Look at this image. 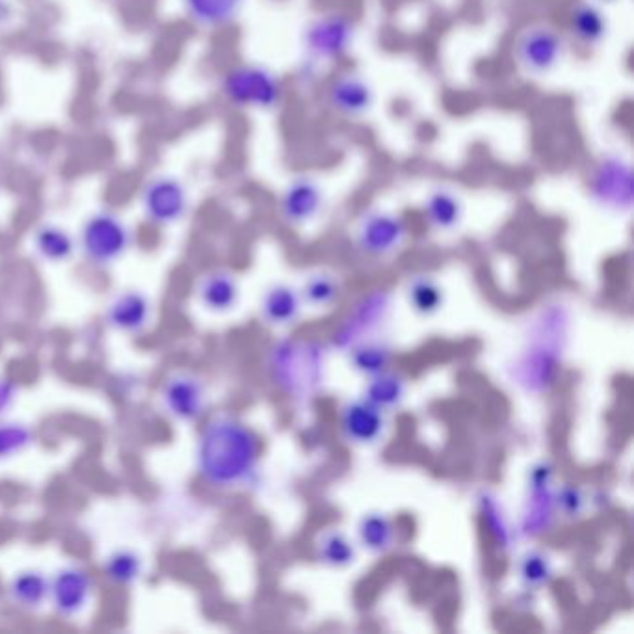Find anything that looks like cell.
Here are the masks:
<instances>
[{"mask_svg": "<svg viewBox=\"0 0 634 634\" xmlns=\"http://www.w3.org/2000/svg\"><path fill=\"white\" fill-rule=\"evenodd\" d=\"M259 458V437L235 416L212 419L199 437V474L214 488L246 484L256 477Z\"/></svg>", "mask_w": 634, "mask_h": 634, "instance_id": "6da1fadb", "label": "cell"}, {"mask_svg": "<svg viewBox=\"0 0 634 634\" xmlns=\"http://www.w3.org/2000/svg\"><path fill=\"white\" fill-rule=\"evenodd\" d=\"M270 376L286 397L307 400L315 397L326 379V349L307 339L280 341L270 352Z\"/></svg>", "mask_w": 634, "mask_h": 634, "instance_id": "7a4b0ae2", "label": "cell"}, {"mask_svg": "<svg viewBox=\"0 0 634 634\" xmlns=\"http://www.w3.org/2000/svg\"><path fill=\"white\" fill-rule=\"evenodd\" d=\"M220 90L230 105L257 113H275L286 92L274 69L254 62L238 63L225 71Z\"/></svg>", "mask_w": 634, "mask_h": 634, "instance_id": "3957f363", "label": "cell"}, {"mask_svg": "<svg viewBox=\"0 0 634 634\" xmlns=\"http://www.w3.org/2000/svg\"><path fill=\"white\" fill-rule=\"evenodd\" d=\"M591 203L604 212L627 214L633 209V162L622 151H604L591 164L586 180Z\"/></svg>", "mask_w": 634, "mask_h": 634, "instance_id": "277c9868", "label": "cell"}, {"mask_svg": "<svg viewBox=\"0 0 634 634\" xmlns=\"http://www.w3.org/2000/svg\"><path fill=\"white\" fill-rule=\"evenodd\" d=\"M566 34L545 21H536L517 32L512 57L527 77L553 75L566 57Z\"/></svg>", "mask_w": 634, "mask_h": 634, "instance_id": "5b68a950", "label": "cell"}, {"mask_svg": "<svg viewBox=\"0 0 634 634\" xmlns=\"http://www.w3.org/2000/svg\"><path fill=\"white\" fill-rule=\"evenodd\" d=\"M357 26L355 21L344 12H326L313 17L302 32V49L307 62H339L349 57L354 47Z\"/></svg>", "mask_w": 634, "mask_h": 634, "instance_id": "8992f818", "label": "cell"}, {"mask_svg": "<svg viewBox=\"0 0 634 634\" xmlns=\"http://www.w3.org/2000/svg\"><path fill=\"white\" fill-rule=\"evenodd\" d=\"M131 240L129 225L119 214L106 209L87 216L79 237L82 254L95 267H110L119 261L131 246Z\"/></svg>", "mask_w": 634, "mask_h": 634, "instance_id": "52a82bcc", "label": "cell"}, {"mask_svg": "<svg viewBox=\"0 0 634 634\" xmlns=\"http://www.w3.org/2000/svg\"><path fill=\"white\" fill-rule=\"evenodd\" d=\"M408 222L397 212L373 209L365 212L355 227V244L368 257H387L408 240Z\"/></svg>", "mask_w": 634, "mask_h": 634, "instance_id": "ba28073f", "label": "cell"}, {"mask_svg": "<svg viewBox=\"0 0 634 634\" xmlns=\"http://www.w3.org/2000/svg\"><path fill=\"white\" fill-rule=\"evenodd\" d=\"M143 216L151 224L169 227L187 216L190 207L188 188L174 175H156L142 190Z\"/></svg>", "mask_w": 634, "mask_h": 634, "instance_id": "9c48e42d", "label": "cell"}, {"mask_svg": "<svg viewBox=\"0 0 634 634\" xmlns=\"http://www.w3.org/2000/svg\"><path fill=\"white\" fill-rule=\"evenodd\" d=\"M392 298L386 291H374L363 296L352 307L349 317L342 320L339 330L333 333V347L350 350L355 342L371 339L374 331L381 328L391 315Z\"/></svg>", "mask_w": 634, "mask_h": 634, "instance_id": "30bf717a", "label": "cell"}, {"mask_svg": "<svg viewBox=\"0 0 634 634\" xmlns=\"http://www.w3.org/2000/svg\"><path fill=\"white\" fill-rule=\"evenodd\" d=\"M556 503H554L553 467L540 461L530 469L529 495L521 517V532L527 538H538L553 527Z\"/></svg>", "mask_w": 634, "mask_h": 634, "instance_id": "8fae6325", "label": "cell"}, {"mask_svg": "<svg viewBox=\"0 0 634 634\" xmlns=\"http://www.w3.org/2000/svg\"><path fill=\"white\" fill-rule=\"evenodd\" d=\"M326 101L337 116L355 121L373 113L376 90L367 77L357 71H342L328 84Z\"/></svg>", "mask_w": 634, "mask_h": 634, "instance_id": "7c38bea8", "label": "cell"}, {"mask_svg": "<svg viewBox=\"0 0 634 634\" xmlns=\"http://www.w3.org/2000/svg\"><path fill=\"white\" fill-rule=\"evenodd\" d=\"M540 339L535 342H529L527 350L523 352L521 361L517 365V378L519 384L527 387L529 391H541L543 387L551 384L556 373V365H559L560 354L564 350V336L560 337H543V328L540 326Z\"/></svg>", "mask_w": 634, "mask_h": 634, "instance_id": "4fadbf2b", "label": "cell"}, {"mask_svg": "<svg viewBox=\"0 0 634 634\" xmlns=\"http://www.w3.org/2000/svg\"><path fill=\"white\" fill-rule=\"evenodd\" d=\"M324 207V188L312 175H296L280 196V214L286 224L302 227L317 219Z\"/></svg>", "mask_w": 634, "mask_h": 634, "instance_id": "5bb4252c", "label": "cell"}, {"mask_svg": "<svg viewBox=\"0 0 634 634\" xmlns=\"http://www.w3.org/2000/svg\"><path fill=\"white\" fill-rule=\"evenodd\" d=\"M206 386L192 374L179 373L162 387V406L183 423L196 421L206 410Z\"/></svg>", "mask_w": 634, "mask_h": 634, "instance_id": "9a60e30c", "label": "cell"}, {"mask_svg": "<svg viewBox=\"0 0 634 634\" xmlns=\"http://www.w3.org/2000/svg\"><path fill=\"white\" fill-rule=\"evenodd\" d=\"M342 436L354 445H373L379 442L386 430V411L371 404L365 398L350 400L342 406L341 419Z\"/></svg>", "mask_w": 634, "mask_h": 634, "instance_id": "2e32d148", "label": "cell"}, {"mask_svg": "<svg viewBox=\"0 0 634 634\" xmlns=\"http://www.w3.org/2000/svg\"><path fill=\"white\" fill-rule=\"evenodd\" d=\"M52 607L63 618L81 615L92 597V580L79 567H63L49 583Z\"/></svg>", "mask_w": 634, "mask_h": 634, "instance_id": "e0dca14e", "label": "cell"}, {"mask_svg": "<svg viewBox=\"0 0 634 634\" xmlns=\"http://www.w3.org/2000/svg\"><path fill=\"white\" fill-rule=\"evenodd\" d=\"M567 32L580 47L597 49L609 38L610 21L596 0H578L567 13Z\"/></svg>", "mask_w": 634, "mask_h": 634, "instance_id": "ac0fdd59", "label": "cell"}, {"mask_svg": "<svg viewBox=\"0 0 634 634\" xmlns=\"http://www.w3.org/2000/svg\"><path fill=\"white\" fill-rule=\"evenodd\" d=\"M106 322L110 324L114 330L124 331V333H131V336L142 333L151 322L150 298L137 291L119 293L108 304Z\"/></svg>", "mask_w": 634, "mask_h": 634, "instance_id": "d6986e66", "label": "cell"}, {"mask_svg": "<svg viewBox=\"0 0 634 634\" xmlns=\"http://www.w3.org/2000/svg\"><path fill=\"white\" fill-rule=\"evenodd\" d=\"M183 12L201 31H222L240 17L246 0H180Z\"/></svg>", "mask_w": 634, "mask_h": 634, "instance_id": "ffe728a7", "label": "cell"}, {"mask_svg": "<svg viewBox=\"0 0 634 634\" xmlns=\"http://www.w3.org/2000/svg\"><path fill=\"white\" fill-rule=\"evenodd\" d=\"M463 212H466L463 201L453 188H434L424 198V220L430 225V230L437 231V233H450L456 227H460Z\"/></svg>", "mask_w": 634, "mask_h": 634, "instance_id": "44dd1931", "label": "cell"}, {"mask_svg": "<svg viewBox=\"0 0 634 634\" xmlns=\"http://www.w3.org/2000/svg\"><path fill=\"white\" fill-rule=\"evenodd\" d=\"M302 305L304 300L300 296V291L286 283H275L262 296V320L274 328L293 326L302 315Z\"/></svg>", "mask_w": 634, "mask_h": 634, "instance_id": "7402d4cb", "label": "cell"}, {"mask_svg": "<svg viewBox=\"0 0 634 634\" xmlns=\"http://www.w3.org/2000/svg\"><path fill=\"white\" fill-rule=\"evenodd\" d=\"M238 296L240 289L237 278L225 270H214L199 281L198 298L209 312H231L237 305Z\"/></svg>", "mask_w": 634, "mask_h": 634, "instance_id": "603a6c76", "label": "cell"}, {"mask_svg": "<svg viewBox=\"0 0 634 634\" xmlns=\"http://www.w3.org/2000/svg\"><path fill=\"white\" fill-rule=\"evenodd\" d=\"M357 538L361 548L367 549L368 553L386 554L395 548L397 541V527L391 517L381 512H371L361 517L357 525Z\"/></svg>", "mask_w": 634, "mask_h": 634, "instance_id": "cb8c5ba5", "label": "cell"}, {"mask_svg": "<svg viewBox=\"0 0 634 634\" xmlns=\"http://www.w3.org/2000/svg\"><path fill=\"white\" fill-rule=\"evenodd\" d=\"M406 391H408V384L404 376L386 368L368 378L363 398L379 410L389 411L404 402Z\"/></svg>", "mask_w": 634, "mask_h": 634, "instance_id": "d4e9b609", "label": "cell"}, {"mask_svg": "<svg viewBox=\"0 0 634 634\" xmlns=\"http://www.w3.org/2000/svg\"><path fill=\"white\" fill-rule=\"evenodd\" d=\"M32 246H34V251L47 262L68 261L75 251L73 237L57 224L39 225L38 230L34 231Z\"/></svg>", "mask_w": 634, "mask_h": 634, "instance_id": "484cf974", "label": "cell"}, {"mask_svg": "<svg viewBox=\"0 0 634 634\" xmlns=\"http://www.w3.org/2000/svg\"><path fill=\"white\" fill-rule=\"evenodd\" d=\"M392 347L389 342L378 341V339H365V341L355 342L350 349V365L354 371L365 376H374L389 368L392 363Z\"/></svg>", "mask_w": 634, "mask_h": 634, "instance_id": "4316f807", "label": "cell"}, {"mask_svg": "<svg viewBox=\"0 0 634 634\" xmlns=\"http://www.w3.org/2000/svg\"><path fill=\"white\" fill-rule=\"evenodd\" d=\"M317 556L324 566L342 570L354 564L357 551L342 530H324L322 535L318 536Z\"/></svg>", "mask_w": 634, "mask_h": 634, "instance_id": "83f0119b", "label": "cell"}, {"mask_svg": "<svg viewBox=\"0 0 634 634\" xmlns=\"http://www.w3.org/2000/svg\"><path fill=\"white\" fill-rule=\"evenodd\" d=\"M406 296H408L411 309L421 317L436 315L445 304V293H443L442 285L430 275L411 278L408 289H406Z\"/></svg>", "mask_w": 634, "mask_h": 634, "instance_id": "f1b7e54d", "label": "cell"}, {"mask_svg": "<svg viewBox=\"0 0 634 634\" xmlns=\"http://www.w3.org/2000/svg\"><path fill=\"white\" fill-rule=\"evenodd\" d=\"M8 594L23 609H39L49 597V580L38 572H23L12 578Z\"/></svg>", "mask_w": 634, "mask_h": 634, "instance_id": "f546056e", "label": "cell"}, {"mask_svg": "<svg viewBox=\"0 0 634 634\" xmlns=\"http://www.w3.org/2000/svg\"><path fill=\"white\" fill-rule=\"evenodd\" d=\"M479 510L482 521H484V527L492 536V540L495 541V545L498 549H503V551H508L512 548L514 532H512L510 523L504 516L497 498L493 497L492 493H480Z\"/></svg>", "mask_w": 634, "mask_h": 634, "instance_id": "4dcf8cb0", "label": "cell"}, {"mask_svg": "<svg viewBox=\"0 0 634 634\" xmlns=\"http://www.w3.org/2000/svg\"><path fill=\"white\" fill-rule=\"evenodd\" d=\"M300 296L304 300V304L312 305L315 309H326L336 304L341 296V283L336 275L317 272L305 280Z\"/></svg>", "mask_w": 634, "mask_h": 634, "instance_id": "1f68e13d", "label": "cell"}, {"mask_svg": "<svg viewBox=\"0 0 634 634\" xmlns=\"http://www.w3.org/2000/svg\"><path fill=\"white\" fill-rule=\"evenodd\" d=\"M517 577L527 590H540L553 578V564L548 554L541 551H529L523 554L517 564Z\"/></svg>", "mask_w": 634, "mask_h": 634, "instance_id": "d6a6232c", "label": "cell"}, {"mask_svg": "<svg viewBox=\"0 0 634 634\" xmlns=\"http://www.w3.org/2000/svg\"><path fill=\"white\" fill-rule=\"evenodd\" d=\"M143 572V562L140 554L131 549H119L110 554L105 562V573L114 585L129 586L137 583Z\"/></svg>", "mask_w": 634, "mask_h": 634, "instance_id": "836d02e7", "label": "cell"}, {"mask_svg": "<svg viewBox=\"0 0 634 634\" xmlns=\"http://www.w3.org/2000/svg\"><path fill=\"white\" fill-rule=\"evenodd\" d=\"M554 503L556 512L564 514V517H577L585 510V493L580 492L575 485H562L554 492Z\"/></svg>", "mask_w": 634, "mask_h": 634, "instance_id": "e575fe53", "label": "cell"}, {"mask_svg": "<svg viewBox=\"0 0 634 634\" xmlns=\"http://www.w3.org/2000/svg\"><path fill=\"white\" fill-rule=\"evenodd\" d=\"M31 443V432L15 424H0V456L21 453Z\"/></svg>", "mask_w": 634, "mask_h": 634, "instance_id": "d590c367", "label": "cell"}, {"mask_svg": "<svg viewBox=\"0 0 634 634\" xmlns=\"http://www.w3.org/2000/svg\"><path fill=\"white\" fill-rule=\"evenodd\" d=\"M15 398V386L8 379L0 378V416L4 415Z\"/></svg>", "mask_w": 634, "mask_h": 634, "instance_id": "8d00e7d4", "label": "cell"}, {"mask_svg": "<svg viewBox=\"0 0 634 634\" xmlns=\"http://www.w3.org/2000/svg\"><path fill=\"white\" fill-rule=\"evenodd\" d=\"M596 2H599L601 7H604V4H614V2H618V0H596Z\"/></svg>", "mask_w": 634, "mask_h": 634, "instance_id": "74e56055", "label": "cell"}]
</instances>
